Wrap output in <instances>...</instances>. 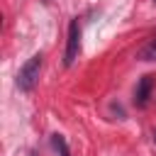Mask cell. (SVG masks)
I'll return each instance as SVG.
<instances>
[{
	"instance_id": "obj_4",
	"label": "cell",
	"mask_w": 156,
	"mask_h": 156,
	"mask_svg": "<svg viewBox=\"0 0 156 156\" xmlns=\"http://www.w3.org/2000/svg\"><path fill=\"white\" fill-rule=\"evenodd\" d=\"M51 141H54V146L58 149V154H61V156H71V154H68V146H66V139H63L61 134H54V136H51Z\"/></svg>"
},
{
	"instance_id": "obj_2",
	"label": "cell",
	"mask_w": 156,
	"mask_h": 156,
	"mask_svg": "<svg viewBox=\"0 0 156 156\" xmlns=\"http://www.w3.org/2000/svg\"><path fill=\"white\" fill-rule=\"evenodd\" d=\"M80 51V27H78V20H73L68 24V41H66V54H63V66H71L76 61Z\"/></svg>"
},
{
	"instance_id": "obj_3",
	"label": "cell",
	"mask_w": 156,
	"mask_h": 156,
	"mask_svg": "<svg viewBox=\"0 0 156 156\" xmlns=\"http://www.w3.org/2000/svg\"><path fill=\"white\" fill-rule=\"evenodd\" d=\"M151 85H154L151 76H144V78H139V83H136V102H139V105H146V100H149V93H151Z\"/></svg>"
},
{
	"instance_id": "obj_6",
	"label": "cell",
	"mask_w": 156,
	"mask_h": 156,
	"mask_svg": "<svg viewBox=\"0 0 156 156\" xmlns=\"http://www.w3.org/2000/svg\"><path fill=\"white\" fill-rule=\"evenodd\" d=\"M154 139H156V134H154Z\"/></svg>"
},
{
	"instance_id": "obj_1",
	"label": "cell",
	"mask_w": 156,
	"mask_h": 156,
	"mask_svg": "<svg viewBox=\"0 0 156 156\" xmlns=\"http://www.w3.org/2000/svg\"><path fill=\"white\" fill-rule=\"evenodd\" d=\"M41 61H44V56H41V54H34V56L20 68V76H17V88H20V90L29 93V90L37 85L39 71H41Z\"/></svg>"
},
{
	"instance_id": "obj_5",
	"label": "cell",
	"mask_w": 156,
	"mask_h": 156,
	"mask_svg": "<svg viewBox=\"0 0 156 156\" xmlns=\"http://www.w3.org/2000/svg\"><path fill=\"white\" fill-rule=\"evenodd\" d=\"M141 58H144V61H156V39H154L149 46H144V51H141Z\"/></svg>"
},
{
	"instance_id": "obj_7",
	"label": "cell",
	"mask_w": 156,
	"mask_h": 156,
	"mask_svg": "<svg viewBox=\"0 0 156 156\" xmlns=\"http://www.w3.org/2000/svg\"><path fill=\"white\" fill-rule=\"evenodd\" d=\"M154 2H156V0H154Z\"/></svg>"
}]
</instances>
